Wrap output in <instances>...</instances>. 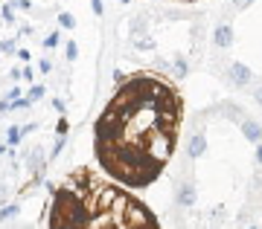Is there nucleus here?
I'll list each match as a JSON object with an SVG mask.
<instances>
[{
  "mask_svg": "<svg viewBox=\"0 0 262 229\" xmlns=\"http://www.w3.org/2000/svg\"><path fill=\"white\" fill-rule=\"evenodd\" d=\"M149 154L155 157L158 163H166L169 154H172V134L151 128L149 131Z\"/></svg>",
  "mask_w": 262,
  "mask_h": 229,
  "instance_id": "f257e3e1",
  "label": "nucleus"
},
{
  "mask_svg": "<svg viewBox=\"0 0 262 229\" xmlns=\"http://www.w3.org/2000/svg\"><path fill=\"white\" fill-rule=\"evenodd\" d=\"M122 215H125V223H128L131 229H149L151 226V218L149 215H146V209H143L140 203H125V212H122Z\"/></svg>",
  "mask_w": 262,
  "mask_h": 229,
  "instance_id": "f03ea898",
  "label": "nucleus"
},
{
  "mask_svg": "<svg viewBox=\"0 0 262 229\" xmlns=\"http://www.w3.org/2000/svg\"><path fill=\"white\" fill-rule=\"evenodd\" d=\"M225 79L233 84V87H248V84L253 82V73H251V67H245V64H239V61H233V64L225 67Z\"/></svg>",
  "mask_w": 262,
  "mask_h": 229,
  "instance_id": "7ed1b4c3",
  "label": "nucleus"
},
{
  "mask_svg": "<svg viewBox=\"0 0 262 229\" xmlns=\"http://www.w3.org/2000/svg\"><path fill=\"white\" fill-rule=\"evenodd\" d=\"M175 200H178V206H195L198 200V192H195V186H192V180H184V183L178 186V192H175Z\"/></svg>",
  "mask_w": 262,
  "mask_h": 229,
  "instance_id": "20e7f679",
  "label": "nucleus"
},
{
  "mask_svg": "<svg viewBox=\"0 0 262 229\" xmlns=\"http://www.w3.org/2000/svg\"><path fill=\"white\" fill-rule=\"evenodd\" d=\"M207 151V139H204V131H195L192 137H189V145H187V157L189 160H195Z\"/></svg>",
  "mask_w": 262,
  "mask_h": 229,
  "instance_id": "39448f33",
  "label": "nucleus"
},
{
  "mask_svg": "<svg viewBox=\"0 0 262 229\" xmlns=\"http://www.w3.org/2000/svg\"><path fill=\"white\" fill-rule=\"evenodd\" d=\"M213 41H215L219 49H227V46L233 44V27H230V23H219V27H215Z\"/></svg>",
  "mask_w": 262,
  "mask_h": 229,
  "instance_id": "423d86ee",
  "label": "nucleus"
},
{
  "mask_svg": "<svg viewBox=\"0 0 262 229\" xmlns=\"http://www.w3.org/2000/svg\"><path fill=\"white\" fill-rule=\"evenodd\" d=\"M239 125H242V134L251 139V142H262V125L256 119H248V116H245Z\"/></svg>",
  "mask_w": 262,
  "mask_h": 229,
  "instance_id": "0eeeda50",
  "label": "nucleus"
},
{
  "mask_svg": "<svg viewBox=\"0 0 262 229\" xmlns=\"http://www.w3.org/2000/svg\"><path fill=\"white\" fill-rule=\"evenodd\" d=\"M149 18L146 15H137V18H131V38H140V35H149Z\"/></svg>",
  "mask_w": 262,
  "mask_h": 229,
  "instance_id": "6e6552de",
  "label": "nucleus"
},
{
  "mask_svg": "<svg viewBox=\"0 0 262 229\" xmlns=\"http://www.w3.org/2000/svg\"><path fill=\"white\" fill-rule=\"evenodd\" d=\"M219 110H222V113H225L230 122H242V119H245V110L239 108V105H233V101H225Z\"/></svg>",
  "mask_w": 262,
  "mask_h": 229,
  "instance_id": "1a4fd4ad",
  "label": "nucleus"
},
{
  "mask_svg": "<svg viewBox=\"0 0 262 229\" xmlns=\"http://www.w3.org/2000/svg\"><path fill=\"white\" fill-rule=\"evenodd\" d=\"M172 70H175V75H178V79H187V73H189V61L184 58V55H175V61H172Z\"/></svg>",
  "mask_w": 262,
  "mask_h": 229,
  "instance_id": "9d476101",
  "label": "nucleus"
},
{
  "mask_svg": "<svg viewBox=\"0 0 262 229\" xmlns=\"http://www.w3.org/2000/svg\"><path fill=\"white\" fill-rule=\"evenodd\" d=\"M262 197V168L251 177V200H259Z\"/></svg>",
  "mask_w": 262,
  "mask_h": 229,
  "instance_id": "9b49d317",
  "label": "nucleus"
},
{
  "mask_svg": "<svg viewBox=\"0 0 262 229\" xmlns=\"http://www.w3.org/2000/svg\"><path fill=\"white\" fill-rule=\"evenodd\" d=\"M210 223H213V226H225V223H227V212L222 209V206L213 209V212H210Z\"/></svg>",
  "mask_w": 262,
  "mask_h": 229,
  "instance_id": "f8f14e48",
  "label": "nucleus"
},
{
  "mask_svg": "<svg viewBox=\"0 0 262 229\" xmlns=\"http://www.w3.org/2000/svg\"><path fill=\"white\" fill-rule=\"evenodd\" d=\"M29 168H32V171H38V165L44 163V151H41V148H35V151H32V154H29Z\"/></svg>",
  "mask_w": 262,
  "mask_h": 229,
  "instance_id": "ddd939ff",
  "label": "nucleus"
},
{
  "mask_svg": "<svg viewBox=\"0 0 262 229\" xmlns=\"http://www.w3.org/2000/svg\"><path fill=\"white\" fill-rule=\"evenodd\" d=\"M134 46H137V49H143V53H149V49H155V44H151V38H146V35L134 38Z\"/></svg>",
  "mask_w": 262,
  "mask_h": 229,
  "instance_id": "4468645a",
  "label": "nucleus"
},
{
  "mask_svg": "<svg viewBox=\"0 0 262 229\" xmlns=\"http://www.w3.org/2000/svg\"><path fill=\"white\" fill-rule=\"evenodd\" d=\"M58 23H61L64 29H73L76 27V18L70 15V12H61V15H58Z\"/></svg>",
  "mask_w": 262,
  "mask_h": 229,
  "instance_id": "2eb2a0df",
  "label": "nucleus"
},
{
  "mask_svg": "<svg viewBox=\"0 0 262 229\" xmlns=\"http://www.w3.org/2000/svg\"><path fill=\"white\" fill-rule=\"evenodd\" d=\"M24 139V128H9V145H18Z\"/></svg>",
  "mask_w": 262,
  "mask_h": 229,
  "instance_id": "dca6fc26",
  "label": "nucleus"
},
{
  "mask_svg": "<svg viewBox=\"0 0 262 229\" xmlns=\"http://www.w3.org/2000/svg\"><path fill=\"white\" fill-rule=\"evenodd\" d=\"M41 96H47V90H44V87H38V84H35V87H32V90H29L27 101H38V99H41Z\"/></svg>",
  "mask_w": 262,
  "mask_h": 229,
  "instance_id": "f3484780",
  "label": "nucleus"
},
{
  "mask_svg": "<svg viewBox=\"0 0 262 229\" xmlns=\"http://www.w3.org/2000/svg\"><path fill=\"white\" fill-rule=\"evenodd\" d=\"M18 206H15V203H12V206H6V209H3V212H0V218H3V220H12V218H15V215H18Z\"/></svg>",
  "mask_w": 262,
  "mask_h": 229,
  "instance_id": "a211bd4d",
  "label": "nucleus"
},
{
  "mask_svg": "<svg viewBox=\"0 0 262 229\" xmlns=\"http://www.w3.org/2000/svg\"><path fill=\"white\" fill-rule=\"evenodd\" d=\"M67 58H70V61H76V55H79V46H76V41H67Z\"/></svg>",
  "mask_w": 262,
  "mask_h": 229,
  "instance_id": "6ab92c4d",
  "label": "nucleus"
},
{
  "mask_svg": "<svg viewBox=\"0 0 262 229\" xmlns=\"http://www.w3.org/2000/svg\"><path fill=\"white\" fill-rule=\"evenodd\" d=\"M253 0H230V6H233V12H242V9H248Z\"/></svg>",
  "mask_w": 262,
  "mask_h": 229,
  "instance_id": "aec40b11",
  "label": "nucleus"
},
{
  "mask_svg": "<svg viewBox=\"0 0 262 229\" xmlns=\"http://www.w3.org/2000/svg\"><path fill=\"white\" fill-rule=\"evenodd\" d=\"M3 18L9 20V23L15 20V3H6V6H3Z\"/></svg>",
  "mask_w": 262,
  "mask_h": 229,
  "instance_id": "412c9836",
  "label": "nucleus"
},
{
  "mask_svg": "<svg viewBox=\"0 0 262 229\" xmlns=\"http://www.w3.org/2000/svg\"><path fill=\"white\" fill-rule=\"evenodd\" d=\"M155 70H163V73H169V70H172V61H166V58H158V61H155Z\"/></svg>",
  "mask_w": 262,
  "mask_h": 229,
  "instance_id": "4be33fe9",
  "label": "nucleus"
},
{
  "mask_svg": "<svg viewBox=\"0 0 262 229\" xmlns=\"http://www.w3.org/2000/svg\"><path fill=\"white\" fill-rule=\"evenodd\" d=\"M12 3H15V6H20L24 12H29V9H32V3H29V0H12Z\"/></svg>",
  "mask_w": 262,
  "mask_h": 229,
  "instance_id": "5701e85b",
  "label": "nucleus"
},
{
  "mask_svg": "<svg viewBox=\"0 0 262 229\" xmlns=\"http://www.w3.org/2000/svg\"><path fill=\"white\" fill-rule=\"evenodd\" d=\"M91 6H94V12H96V15H102V12H105L102 0H91Z\"/></svg>",
  "mask_w": 262,
  "mask_h": 229,
  "instance_id": "b1692460",
  "label": "nucleus"
},
{
  "mask_svg": "<svg viewBox=\"0 0 262 229\" xmlns=\"http://www.w3.org/2000/svg\"><path fill=\"white\" fill-rule=\"evenodd\" d=\"M67 128H70V125H67V119H61V122H58V134H61V137L67 134Z\"/></svg>",
  "mask_w": 262,
  "mask_h": 229,
  "instance_id": "393cba45",
  "label": "nucleus"
},
{
  "mask_svg": "<svg viewBox=\"0 0 262 229\" xmlns=\"http://www.w3.org/2000/svg\"><path fill=\"white\" fill-rule=\"evenodd\" d=\"M44 44H47V46H56V44H58V35H56V32H53V35H50L47 41H44Z\"/></svg>",
  "mask_w": 262,
  "mask_h": 229,
  "instance_id": "a878e982",
  "label": "nucleus"
},
{
  "mask_svg": "<svg viewBox=\"0 0 262 229\" xmlns=\"http://www.w3.org/2000/svg\"><path fill=\"white\" fill-rule=\"evenodd\" d=\"M253 101H256V105H262V84L256 87V93H253Z\"/></svg>",
  "mask_w": 262,
  "mask_h": 229,
  "instance_id": "bb28decb",
  "label": "nucleus"
},
{
  "mask_svg": "<svg viewBox=\"0 0 262 229\" xmlns=\"http://www.w3.org/2000/svg\"><path fill=\"white\" fill-rule=\"evenodd\" d=\"M50 70H53V64H50L47 58H44V61H41V73H50Z\"/></svg>",
  "mask_w": 262,
  "mask_h": 229,
  "instance_id": "cd10ccee",
  "label": "nucleus"
},
{
  "mask_svg": "<svg viewBox=\"0 0 262 229\" xmlns=\"http://www.w3.org/2000/svg\"><path fill=\"white\" fill-rule=\"evenodd\" d=\"M6 194H9V189H6V186H3V183H0V203H3V200H6Z\"/></svg>",
  "mask_w": 262,
  "mask_h": 229,
  "instance_id": "c85d7f7f",
  "label": "nucleus"
},
{
  "mask_svg": "<svg viewBox=\"0 0 262 229\" xmlns=\"http://www.w3.org/2000/svg\"><path fill=\"white\" fill-rule=\"evenodd\" d=\"M256 163L262 165V142H259V148H256Z\"/></svg>",
  "mask_w": 262,
  "mask_h": 229,
  "instance_id": "c756f323",
  "label": "nucleus"
},
{
  "mask_svg": "<svg viewBox=\"0 0 262 229\" xmlns=\"http://www.w3.org/2000/svg\"><path fill=\"white\" fill-rule=\"evenodd\" d=\"M53 229H73V226H67V223H53Z\"/></svg>",
  "mask_w": 262,
  "mask_h": 229,
  "instance_id": "7c9ffc66",
  "label": "nucleus"
},
{
  "mask_svg": "<svg viewBox=\"0 0 262 229\" xmlns=\"http://www.w3.org/2000/svg\"><path fill=\"white\" fill-rule=\"evenodd\" d=\"M3 151H6V148H3V145H0V154H3Z\"/></svg>",
  "mask_w": 262,
  "mask_h": 229,
  "instance_id": "2f4dec72",
  "label": "nucleus"
},
{
  "mask_svg": "<svg viewBox=\"0 0 262 229\" xmlns=\"http://www.w3.org/2000/svg\"><path fill=\"white\" fill-rule=\"evenodd\" d=\"M245 229H253V226H245Z\"/></svg>",
  "mask_w": 262,
  "mask_h": 229,
  "instance_id": "473e14b6",
  "label": "nucleus"
},
{
  "mask_svg": "<svg viewBox=\"0 0 262 229\" xmlns=\"http://www.w3.org/2000/svg\"><path fill=\"white\" fill-rule=\"evenodd\" d=\"M213 229H219V226H213Z\"/></svg>",
  "mask_w": 262,
  "mask_h": 229,
  "instance_id": "72a5a7b5",
  "label": "nucleus"
}]
</instances>
